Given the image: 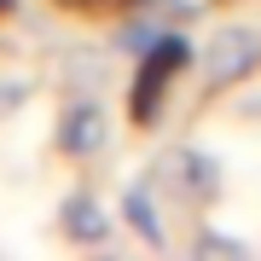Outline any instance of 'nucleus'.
<instances>
[{
  "instance_id": "1",
  "label": "nucleus",
  "mask_w": 261,
  "mask_h": 261,
  "mask_svg": "<svg viewBox=\"0 0 261 261\" xmlns=\"http://www.w3.org/2000/svg\"><path fill=\"white\" fill-rule=\"evenodd\" d=\"M186 64H192V41L180 35V29H168L145 58H134V75H128V122L140 134H151L163 122L168 93H174V82L186 75Z\"/></svg>"
},
{
  "instance_id": "2",
  "label": "nucleus",
  "mask_w": 261,
  "mask_h": 261,
  "mask_svg": "<svg viewBox=\"0 0 261 261\" xmlns=\"http://www.w3.org/2000/svg\"><path fill=\"white\" fill-rule=\"evenodd\" d=\"M197 70H203L209 93H232V87L261 75V29L255 23H215L209 41L197 47Z\"/></svg>"
},
{
  "instance_id": "3",
  "label": "nucleus",
  "mask_w": 261,
  "mask_h": 261,
  "mask_svg": "<svg viewBox=\"0 0 261 261\" xmlns=\"http://www.w3.org/2000/svg\"><path fill=\"white\" fill-rule=\"evenodd\" d=\"M145 180L163 192V203H180V209H209L221 197V163L197 145H168Z\"/></svg>"
},
{
  "instance_id": "4",
  "label": "nucleus",
  "mask_w": 261,
  "mask_h": 261,
  "mask_svg": "<svg viewBox=\"0 0 261 261\" xmlns=\"http://www.w3.org/2000/svg\"><path fill=\"white\" fill-rule=\"evenodd\" d=\"M53 145H58V157H70V163H93L99 151L111 145V116H105V105L93 93H75L64 111H58Z\"/></svg>"
},
{
  "instance_id": "5",
  "label": "nucleus",
  "mask_w": 261,
  "mask_h": 261,
  "mask_svg": "<svg viewBox=\"0 0 261 261\" xmlns=\"http://www.w3.org/2000/svg\"><path fill=\"white\" fill-rule=\"evenodd\" d=\"M122 226L145 244V250H168V221H163V192L151 180H128L122 186Z\"/></svg>"
},
{
  "instance_id": "6",
  "label": "nucleus",
  "mask_w": 261,
  "mask_h": 261,
  "mask_svg": "<svg viewBox=\"0 0 261 261\" xmlns=\"http://www.w3.org/2000/svg\"><path fill=\"white\" fill-rule=\"evenodd\" d=\"M58 232H64L75 250H99V244L116 232V221H111V209H105L93 192H70L64 203H58Z\"/></svg>"
},
{
  "instance_id": "7",
  "label": "nucleus",
  "mask_w": 261,
  "mask_h": 261,
  "mask_svg": "<svg viewBox=\"0 0 261 261\" xmlns=\"http://www.w3.org/2000/svg\"><path fill=\"white\" fill-rule=\"evenodd\" d=\"M58 75H64V87L70 93H99L105 82H111V53L105 47H64L58 53Z\"/></svg>"
},
{
  "instance_id": "8",
  "label": "nucleus",
  "mask_w": 261,
  "mask_h": 261,
  "mask_svg": "<svg viewBox=\"0 0 261 261\" xmlns=\"http://www.w3.org/2000/svg\"><path fill=\"white\" fill-rule=\"evenodd\" d=\"M168 35V23H157L151 12H122L116 35H111V53H128V58H145L157 41Z\"/></svg>"
},
{
  "instance_id": "9",
  "label": "nucleus",
  "mask_w": 261,
  "mask_h": 261,
  "mask_svg": "<svg viewBox=\"0 0 261 261\" xmlns=\"http://www.w3.org/2000/svg\"><path fill=\"white\" fill-rule=\"evenodd\" d=\"M29 93H35V75L29 70H0V116H12Z\"/></svg>"
},
{
  "instance_id": "10",
  "label": "nucleus",
  "mask_w": 261,
  "mask_h": 261,
  "mask_svg": "<svg viewBox=\"0 0 261 261\" xmlns=\"http://www.w3.org/2000/svg\"><path fill=\"white\" fill-rule=\"evenodd\" d=\"M64 12H82V18H122V12H140L145 0H53Z\"/></svg>"
},
{
  "instance_id": "11",
  "label": "nucleus",
  "mask_w": 261,
  "mask_h": 261,
  "mask_svg": "<svg viewBox=\"0 0 261 261\" xmlns=\"http://www.w3.org/2000/svg\"><path fill=\"white\" fill-rule=\"evenodd\" d=\"M192 250H197V255H209V250H215V255H244V244H232V238H221V232H209V226H203Z\"/></svg>"
},
{
  "instance_id": "12",
  "label": "nucleus",
  "mask_w": 261,
  "mask_h": 261,
  "mask_svg": "<svg viewBox=\"0 0 261 261\" xmlns=\"http://www.w3.org/2000/svg\"><path fill=\"white\" fill-rule=\"evenodd\" d=\"M0 12H12V0H0Z\"/></svg>"
}]
</instances>
